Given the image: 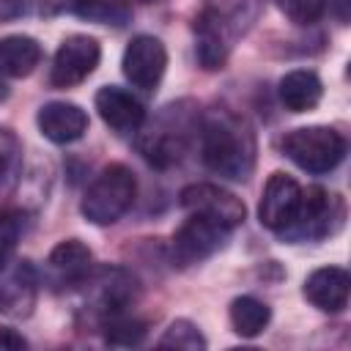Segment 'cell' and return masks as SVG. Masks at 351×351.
<instances>
[{"label": "cell", "instance_id": "obj_27", "mask_svg": "<svg viewBox=\"0 0 351 351\" xmlns=\"http://www.w3.org/2000/svg\"><path fill=\"white\" fill-rule=\"evenodd\" d=\"M0 346H3V348H25V346H27V340H25L22 335H16L14 329L0 326Z\"/></svg>", "mask_w": 351, "mask_h": 351}, {"label": "cell", "instance_id": "obj_12", "mask_svg": "<svg viewBox=\"0 0 351 351\" xmlns=\"http://www.w3.org/2000/svg\"><path fill=\"white\" fill-rule=\"evenodd\" d=\"M93 104H96V112L99 118L118 134H132V132H140V126L145 123V110L143 104L123 88L118 85H104L96 90L93 96Z\"/></svg>", "mask_w": 351, "mask_h": 351}, {"label": "cell", "instance_id": "obj_26", "mask_svg": "<svg viewBox=\"0 0 351 351\" xmlns=\"http://www.w3.org/2000/svg\"><path fill=\"white\" fill-rule=\"evenodd\" d=\"M30 3L33 0H0V22H11V19H19L30 11Z\"/></svg>", "mask_w": 351, "mask_h": 351}, {"label": "cell", "instance_id": "obj_8", "mask_svg": "<svg viewBox=\"0 0 351 351\" xmlns=\"http://www.w3.org/2000/svg\"><path fill=\"white\" fill-rule=\"evenodd\" d=\"M121 66H123V77L134 88L151 93L159 88V82L165 77L167 49L156 36H134L123 49Z\"/></svg>", "mask_w": 351, "mask_h": 351}, {"label": "cell", "instance_id": "obj_30", "mask_svg": "<svg viewBox=\"0 0 351 351\" xmlns=\"http://www.w3.org/2000/svg\"><path fill=\"white\" fill-rule=\"evenodd\" d=\"M340 3H348V0H340Z\"/></svg>", "mask_w": 351, "mask_h": 351}, {"label": "cell", "instance_id": "obj_23", "mask_svg": "<svg viewBox=\"0 0 351 351\" xmlns=\"http://www.w3.org/2000/svg\"><path fill=\"white\" fill-rule=\"evenodd\" d=\"M159 348H184V351H203L206 348V337L200 335V329L186 321V318H178L173 321L165 335L159 337Z\"/></svg>", "mask_w": 351, "mask_h": 351}, {"label": "cell", "instance_id": "obj_19", "mask_svg": "<svg viewBox=\"0 0 351 351\" xmlns=\"http://www.w3.org/2000/svg\"><path fill=\"white\" fill-rule=\"evenodd\" d=\"M41 60V44L30 36H5L0 38V77H27Z\"/></svg>", "mask_w": 351, "mask_h": 351}, {"label": "cell", "instance_id": "obj_11", "mask_svg": "<svg viewBox=\"0 0 351 351\" xmlns=\"http://www.w3.org/2000/svg\"><path fill=\"white\" fill-rule=\"evenodd\" d=\"M337 206L335 195H329L324 186H307L302 189V203L293 225L280 233L288 241H302V239H321L332 233V208Z\"/></svg>", "mask_w": 351, "mask_h": 351}, {"label": "cell", "instance_id": "obj_10", "mask_svg": "<svg viewBox=\"0 0 351 351\" xmlns=\"http://www.w3.org/2000/svg\"><path fill=\"white\" fill-rule=\"evenodd\" d=\"M38 274L30 261H16L14 266L0 269V315L27 318L36 307Z\"/></svg>", "mask_w": 351, "mask_h": 351}, {"label": "cell", "instance_id": "obj_21", "mask_svg": "<svg viewBox=\"0 0 351 351\" xmlns=\"http://www.w3.org/2000/svg\"><path fill=\"white\" fill-rule=\"evenodd\" d=\"M101 321V329H104V340L110 346H137L143 343L145 337V321H140L137 315L126 310H115V313H107Z\"/></svg>", "mask_w": 351, "mask_h": 351}, {"label": "cell", "instance_id": "obj_22", "mask_svg": "<svg viewBox=\"0 0 351 351\" xmlns=\"http://www.w3.org/2000/svg\"><path fill=\"white\" fill-rule=\"evenodd\" d=\"M22 176V143L19 137L0 126V197H5Z\"/></svg>", "mask_w": 351, "mask_h": 351}, {"label": "cell", "instance_id": "obj_20", "mask_svg": "<svg viewBox=\"0 0 351 351\" xmlns=\"http://www.w3.org/2000/svg\"><path fill=\"white\" fill-rule=\"evenodd\" d=\"M271 318V310L255 296H239L230 302V326L241 337H258Z\"/></svg>", "mask_w": 351, "mask_h": 351}, {"label": "cell", "instance_id": "obj_3", "mask_svg": "<svg viewBox=\"0 0 351 351\" xmlns=\"http://www.w3.org/2000/svg\"><path fill=\"white\" fill-rule=\"evenodd\" d=\"M134 195H137L134 173L126 165L112 162L93 178V184L88 186L80 203V211L93 225H112L132 208Z\"/></svg>", "mask_w": 351, "mask_h": 351}, {"label": "cell", "instance_id": "obj_1", "mask_svg": "<svg viewBox=\"0 0 351 351\" xmlns=\"http://www.w3.org/2000/svg\"><path fill=\"white\" fill-rule=\"evenodd\" d=\"M203 165L225 178L244 181L255 167V134L244 118L230 110H211L200 118Z\"/></svg>", "mask_w": 351, "mask_h": 351}, {"label": "cell", "instance_id": "obj_28", "mask_svg": "<svg viewBox=\"0 0 351 351\" xmlns=\"http://www.w3.org/2000/svg\"><path fill=\"white\" fill-rule=\"evenodd\" d=\"M5 96H8V88H5V85H3V82H0V101H3V99H5Z\"/></svg>", "mask_w": 351, "mask_h": 351}, {"label": "cell", "instance_id": "obj_15", "mask_svg": "<svg viewBox=\"0 0 351 351\" xmlns=\"http://www.w3.org/2000/svg\"><path fill=\"white\" fill-rule=\"evenodd\" d=\"M47 266L58 285H80L93 271V252L80 239H66L49 252Z\"/></svg>", "mask_w": 351, "mask_h": 351}, {"label": "cell", "instance_id": "obj_7", "mask_svg": "<svg viewBox=\"0 0 351 351\" xmlns=\"http://www.w3.org/2000/svg\"><path fill=\"white\" fill-rule=\"evenodd\" d=\"M228 228L200 217V214H189L184 219V225L173 233V261L178 266H192L200 263L206 258H211L228 239Z\"/></svg>", "mask_w": 351, "mask_h": 351}, {"label": "cell", "instance_id": "obj_16", "mask_svg": "<svg viewBox=\"0 0 351 351\" xmlns=\"http://www.w3.org/2000/svg\"><path fill=\"white\" fill-rule=\"evenodd\" d=\"M195 36H197V60L203 63V69H222L230 49L225 19L217 11L206 8L195 19Z\"/></svg>", "mask_w": 351, "mask_h": 351}, {"label": "cell", "instance_id": "obj_25", "mask_svg": "<svg viewBox=\"0 0 351 351\" xmlns=\"http://www.w3.org/2000/svg\"><path fill=\"white\" fill-rule=\"evenodd\" d=\"M274 5L296 25H313L321 19L326 0H274Z\"/></svg>", "mask_w": 351, "mask_h": 351}, {"label": "cell", "instance_id": "obj_14", "mask_svg": "<svg viewBox=\"0 0 351 351\" xmlns=\"http://www.w3.org/2000/svg\"><path fill=\"white\" fill-rule=\"evenodd\" d=\"M348 291H351V277L340 266H321L304 280V299L324 310V313H340L348 304Z\"/></svg>", "mask_w": 351, "mask_h": 351}, {"label": "cell", "instance_id": "obj_5", "mask_svg": "<svg viewBox=\"0 0 351 351\" xmlns=\"http://www.w3.org/2000/svg\"><path fill=\"white\" fill-rule=\"evenodd\" d=\"M99 58H101V47L93 36L74 33V36L63 38L52 58V69H49L52 88L80 85L82 80H88L93 74V69L99 66Z\"/></svg>", "mask_w": 351, "mask_h": 351}, {"label": "cell", "instance_id": "obj_13", "mask_svg": "<svg viewBox=\"0 0 351 351\" xmlns=\"http://www.w3.org/2000/svg\"><path fill=\"white\" fill-rule=\"evenodd\" d=\"M36 123L49 143L69 145L88 132V112L71 101H49L38 110Z\"/></svg>", "mask_w": 351, "mask_h": 351}, {"label": "cell", "instance_id": "obj_29", "mask_svg": "<svg viewBox=\"0 0 351 351\" xmlns=\"http://www.w3.org/2000/svg\"><path fill=\"white\" fill-rule=\"evenodd\" d=\"M140 3H154V0H140Z\"/></svg>", "mask_w": 351, "mask_h": 351}, {"label": "cell", "instance_id": "obj_2", "mask_svg": "<svg viewBox=\"0 0 351 351\" xmlns=\"http://www.w3.org/2000/svg\"><path fill=\"white\" fill-rule=\"evenodd\" d=\"M197 126H200V118H197V110H192L189 101L170 104L159 112V118L154 123H148L140 132L137 148L151 165L170 167V165L184 159Z\"/></svg>", "mask_w": 351, "mask_h": 351}, {"label": "cell", "instance_id": "obj_24", "mask_svg": "<svg viewBox=\"0 0 351 351\" xmlns=\"http://www.w3.org/2000/svg\"><path fill=\"white\" fill-rule=\"evenodd\" d=\"M22 233V214L14 208H0V269L8 263Z\"/></svg>", "mask_w": 351, "mask_h": 351}, {"label": "cell", "instance_id": "obj_17", "mask_svg": "<svg viewBox=\"0 0 351 351\" xmlns=\"http://www.w3.org/2000/svg\"><path fill=\"white\" fill-rule=\"evenodd\" d=\"M41 16H82L104 25H123L126 11L110 0H41Z\"/></svg>", "mask_w": 351, "mask_h": 351}, {"label": "cell", "instance_id": "obj_4", "mask_svg": "<svg viewBox=\"0 0 351 351\" xmlns=\"http://www.w3.org/2000/svg\"><path fill=\"white\" fill-rule=\"evenodd\" d=\"M282 154L307 173H329L346 156V140L332 126H299L282 137Z\"/></svg>", "mask_w": 351, "mask_h": 351}, {"label": "cell", "instance_id": "obj_18", "mask_svg": "<svg viewBox=\"0 0 351 351\" xmlns=\"http://www.w3.org/2000/svg\"><path fill=\"white\" fill-rule=\"evenodd\" d=\"M277 93H280V101H282L285 110H291V112H307V110H313L321 101L324 85H321V80H318L315 71L296 69V71H288L280 80Z\"/></svg>", "mask_w": 351, "mask_h": 351}, {"label": "cell", "instance_id": "obj_9", "mask_svg": "<svg viewBox=\"0 0 351 351\" xmlns=\"http://www.w3.org/2000/svg\"><path fill=\"white\" fill-rule=\"evenodd\" d=\"M299 203H302L299 181L288 173H271L263 186V195H261L258 219L263 228H269L274 233H285L299 214Z\"/></svg>", "mask_w": 351, "mask_h": 351}, {"label": "cell", "instance_id": "obj_6", "mask_svg": "<svg viewBox=\"0 0 351 351\" xmlns=\"http://www.w3.org/2000/svg\"><path fill=\"white\" fill-rule=\"evenodd\" d=\"M181 208L189 211V214H200L228 230L239 228L247 217V208L241 203V197H236L233 192L217 186V184H189L181 189Z\"/></svg>", "mask_w": 351, "mask_h": 351}]
</instances>
